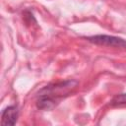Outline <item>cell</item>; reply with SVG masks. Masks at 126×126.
<instances>
[{"label": "cell", "instance_id": "6da1fadb", "mask_svg": "<svg viewBox=\"0 0 126 126\" xmlns=\"http://www.w3.org/2000/svg\"><path fill=\"white\" fill-rule=\"evenodd\" d=\"M78 86V82L75 80H67L60 83L50 84L44 88H42L37 94L36 105L40 109L49 110L52 109L58 100L66 95H68L71 92H73Z\"/></svg>", "mask_w": 126, "mask_h": 126}, {"label": "cell", "instance_id": "7a4b0ae2", "mask_svg": "<svg viewBox=\"0 0 126 126\" xmlns=\"http://www.w3.org/2000/svg\"><path fill=\"white\" fill-rule=\"evenodd\" d=\"M87 39L90 42H93L94 44L116 47V48H126V40H124L121 37H117V36L98 34V35L89 36V37H87Z\"/></svg>", "mask_w": 126, "mask_h": 126}, {"label": "cell", "instance_id": "3957f363", "mask_svg": "<svg viewBox=\"0 0 126 126\" xmlns=\"http://www.w3.org/2000/svg\"><path fill=\"white\" fill-rule=\"evenodd\" d=\"M18 116H19L18 106L17 105H10L2 111L1 124L4 126L14 125L18 120Z\"/></svg>", "mask_w": 126, "mask_h": 126}, {"label": "cell", "instance_id": "277c9868", "mask_svg": "<svg viewBox=\"0 0 126 126\" xmlns=\"http://www.w3.org/2000/svg\"><path fill=\"white\" fill-rule=\"evenodd\" d=\"M126 103V94H117L113 99H112V104L113 105H121Z\"/></svg>", "mask_w": 126, "mask_h": 126}]
</instances>
